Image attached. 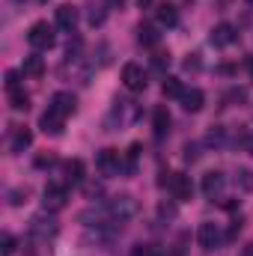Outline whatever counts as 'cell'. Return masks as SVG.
I'll use <instances>...</instances> for the list:
<instances>
[{
    "label": "cell",
    "instance_id": "obj_1",
    "mask_svg": "<svg viewBox=\"0 0 253 256\" xmlns=\"http://www.w3.org/2000/svg\"><path fill=\"white\" fill-rule=\"evenodd\" d=\"M137 212H140V206H137V200L128 196V194H120V196L108 200V206H104V214H108L110 220H116V224H122V220H128V218H134Z\"/></svg>",
    "mask_w": 253,
    "mask_h": 256
},
{
    "label": "cell",
    "instance_id": "obj_2",
    "mask_svg": "<svg viewBox=\"0 0 253 256\" xmlns=\"http://www.w3.org/2000/svg\"><path fill=\"white\" fill-rule=\"evenodd\" d=\"M27 42H30L36 51H48V48H54V42H57L54 27H51L48 21H36V24L30 27V33H27Z\"/></svg>",
    "mask_w": 253,
    "mask_h": 256
},
{
    "label": "cell",
    "instance_id": "obj_3",
    "mask_svg": "<svg viewBox=\"0 0 253 256\" xmlns=\"http://www.w3.org/2000/svg\"><path fill=\"white\" fill-rule=\"evenodd\" d=\"M196 242H200V248H202V250H218V248H220V242H224V232H220V226H218V224L206 220V224H200V230H196Z\"/></svg>",
    "mask_w": 253,
    "mask_h": 256
},
{
    "label": "cell",
    "instance_id": "obj_4",
    "mask_svg": "<svg viewBox=\"0 0 253 256\" xmlns=\"http://www.w3.org/2000/svg\"><path fill=\"white\" fill-rule=\"evenodd\" d=\"M96 167H98L102 176L110 179V176H120V170H122V158H120L116 149H102L98 158H96Z\"/></svg>",
    "mask_w": 253,
    "mask_h": 256
},
{
    "label": "cell",
    "instance_id": "obj_5",
    "mask_svg": "<svg viewBox=\"0 0 253 256\" xmlns=\"http://www.w3.org/2000/svg\"><path fill=\"white\" fill-rule=\"evenodd\" d=\"M122 84H126V90L131 92H140V90H146V68L140 63H126L122 66Z\"/></svg>",
    "mask_w": 253,
    "mask_h": 256
},
{
    "label": "cell",
    "instance_id": "obj_6",
    "mask_svg": "<svg viewBox=\"0 0 253 256\" xmlns=\"http://www.w3.org/2000/svg\"><path fill=\"white\" fill-rule=\"evenodd\" d=\"M66 202H68V191H66V185H48L45 191H42V206H45V212H60L66 208Z\"/></svg>",
    "mask_w": 253,
    "mask_h": 256
},
{
    "label": "cell",
    "instance_id": "obj_7",
    "mask_svg": "<svg viewBox=\"0 0 253 256\" xmlns=\"http://www.w3.org/2000/svg\"><path fill=\"white\" fill-rule=\"evenodd\" d=\"M167 188H170V194H173V200H179V202L190 200V194H194L190 176H185V173H170V179H167Z\"/></svg>",
    "mask_w": 253,
    "mask_h": 256
},
{
    "label": "cell",
    "instance_id": "obj_8",
    "mask_svg": "<svg viewBox=\"0 0 253 256\" xmlns=\"http://www.w3.org/2000/svg\"><path fill=\"white\" fill-rule=\"evenodd\" d=\"M30 232H33L36 242H48V238L57 236V220H54V218H33Z\"/></svg>",
    "mask_w": 253,
    "mask_h": 256
},
{
    "label": "cell",
    "instance_id": "obj_9",
    "mask_svg": "<svg viewBox=\"0 0 253 256\" xmlns=\"http://www.w3.org/2000/svg\"><path fill=\"white\" fill-rule=\"evenodd\" d=\"M74 104H78L74 96L66 92V90H60V92L51 96V104H48V108H51L54 114H60V116H72V114H74Z\"/></svg>",
    "mask_w": 253,
    "mask_h": 256
},
{
    "label": "cell",
    "instance_id": "obj_10",
    "mask_svg": "<svg viewBox=\"0 0 253 256\" xmlns=\"http://www.w3.org/2000/svg\"><path fill=\"white\" fill-rule=\"evenodd\" d=\"M224 185H226V176H224L220 170H212V173H206V176H202V194H206L208 200L220 196Z\"/></svg>",
    "mask_w": 253,
    "mask_h": 256
},
{
    "label": "cell",
    "instance_id": "obj_11",
    "mask_svg": "<svg viewBox=\"0 0 253 256\" xmlns=\"http://www.w3.org/2000/svg\"><path fill=\"white\" fill-rule=\"evenodd\" d=\"M208 42L214 45V48H226V45H232L236 42V27L232 24H218L214 30H212V36H208Z\"/></svg>",
    "mask_w": 253,
    "mask_h": 256
},
{
    "label": "cell",
    "instance_id": "obj_12",
    "mask_svg": "<svg viewBox=\"0 0 253 256\" xmlns=\"http://www.w3.org/2000/svg\"><path fill=\"white\" fill-rule=\"evenodd\" d=\"M152 128H155V137L158 140H164L167 134H170V110L161 104V108H155V114H152Z\"/></svg>",
    "mask_w": 253,
    "mask_h": 256
},
{
    "label": "cell",
    "instance_id": "obj_13",
    "mask_svg": "<svg viewBox=\"0 0 253 256\" xmlns=\"http://www.w3.org/2000/svg\"><path fill=\"white\" fill-rule=\"evenodd\" d=\"M63 173H66V185H80V182H84L86 167H84V161H80V158H72V161H66V164H63Z\"/></svg>",
    "mask_w": 253,
    "mask_h": 256
},
{
    "label": "cell",
    "instance_id": "obj_14",
    "mask_svg": "<svg viewBox=\"0 0 253 256\" xmlns=\"http://www.w3.org/2000/svg\"><path fill=\"white\" fill-rule=\"evenodd\" d=\"M63 126H66V116H60V114H54L51 108L42 114V120H39V128L45 131V134H60L63 131Z\"/></svg>",
    "mask_w": 253,
    "mask_h": 256
},
{
    "label": "cell",
    "instance_id": "obj_15",
    "mask_svg": "<svg viewBox=\"0 0 253 256\" xmlns=\"http://www.w3.org/2000/svg\"><path fill=\"white\" fill-rule=\"evenodd\" d=\"M182 108L188 110V114H196V110H202V102H206V96H202V90H196V86H190L182 92Z\"/></svg>",
    "mask_w": 253,
    "mask_h": 256
},
{
    "label": "cell",
    "instance_id": "obj_16",
    "mask_svg": "<svg viewBox=\"0 0 253 256\" xmlns=\"http://www.w3.org/2000/svg\"><path fill=\"white\" fill-rule=\"evenodd\" d=\"M57 27H63L68 33L78 27V9H74L72 3H63V6L57 9Z\"/></svg>",
    "mask_w": 253,
    "mask_h": 256
},
{
    "label": "cell",
    "instance_id": "obj_17",
    "mask_svg": "<svg viewBox=\"0 0 253 256\" xmlns=\"http://www.w3.org/2000/svg\"><path fill=\"white\" fill-rule=\"evenodd\" d=\"M137 42H140L143 48H155V45L161 42V33H158L152 24H140V27H137Z\"/></svg>",
    "mask_w": 253,
    "mask_h": 256
},
{
    "label": "cell",
    "instance_id": "obj_18",
    "mask_svg": "<svg viewBox=\"0 0 253 256\" xmlns=\"http://www.w3.org/2000/svg\"><path fill=\"white\" fill-rule=\"evenodd\" d=\"M30 143H33V134H30V128H18V131L12 134V143H9V149L18 155V152H24Z\"/></svg>",
    "mask_w": 253,
    "mask_h": 256
},
{
    "label": "cell",
    "instance_id": "obj_19",
    "mask_svg": "<svg viewBox=\"0 0 253 256\" xmlns=\"http://www.w3.org/2000/svg\"><path fill=\"white\" fill-rule=\"evenodd\" d=\"M21 68H24V74H27V78H42V74H45V60H42L39 54H30V57L24 60Z\"/></svg>",
    "mask_w": 253,
    "mask_h": 256
},
{
    "label": "cell",
    "instance_id": "obj_20",
    "mask_svg": "<svg viewBox=\"0 0 253 256\" xmlns=\"http://www.w3.org/2000/svg\"><path fill=\"white\" fill-rule=\"evenodd\" d=\"M158 21H161L164 27H173V24L179 21V9H176L173 3H161V6H158Z\"/></svg>",
    "mask_w": 253,
    "mask_h": 256
},
{
    "label": "cell",
    "instance_id": "obj_21",
    "mask_svg": "<svg viewBox=\"0 0 253 256\" xmlns=\"http://www.w3.org/2000/svg\"><path fill=\"white\" fill-rule=\"evenodd\" d=\"M161 92H164L167 98H182L185 86H182V80H179V78H167V80H164V86H161Z\"/></svg>",
    "mask_w": 253,
    "mask_h": 256
},
{
    "label": "cell",
    "instance_id": "obj_22",
    "mask_svg": "<svg viewBox=\"0 0 253 256\" xmlns=\"http://www.w3.org/2000/svg\"><path fill=\"white\" fill-rule=\"evenodd\" d=\"M206 143H208V146H226V128H224V126H214L212 131H208Z\"/></svg>",
    "mask_w": 253,
    "mask_h": 256
},
{
    "label": "cell",
    "instance_id": "obj_23",
    "mask_svg": "<svg viewBox=\"0 0 253 256\" xmlns=\"http://www.w3.org/2000/svg\"><path fill=\"white\" fill-rule=\"evenodd\" d=\"M9 98H12V108H15V110H27V108H30V104H27L30 98H27V92H24V90L9 92Z\"/></svg>",
    "mask_w": 253,
    "mask_h": 256
},
{
    "label": "cell",
    "instance_id": "obj_24",
    "mask_svg": "<svg viewBox=\"0 0 253 256\" xmlns=\"http://www.w3.org/2000/svg\"><path fill=\"white\" fill-rule=\"evenodd\" d=\"M104 18H108L104 6H92V12H90V24H92V27H98V24H104Z\"/></svg>",
    "mask_w": 253,
    "mask_h": 256
},
{
    "label": "cell",
    "instance_id": "obj_25",
    "mask_svg": "<svg viewBox=\"0 0 253 256\" xmlns=\"http://www.w3.org/2000/svg\"><path fill=\"white\" fill-rule=\"evenodd\" d=\"M15 90H21L18 72H6V92H15Z\"/></svg>",
    "mask_w": 253,
    "mask_h": 256
},
{
    "label": "cell",
    "instance_id": "obj_26",
    "mask_svg": "<svg viewBox=\"0 0 253 256\" xmlns=\"http://www.w3.org/2000/svg\"><path fill=\"white\" fill-rule=\"evenodd\" d=\"M238 185H242L244 191H253V173L250 170H238Z\"/></svg>",
    "mask_w": 253,
    "mask_h": 256
},
{
    "label": "cell",
    "instance_id": "obj_27",
    "mask_svg": "<svg viewBox=\"0 0 253 256\" xmlns=\"http://www.w3.org/2000/svg\"><path fill=\"white\" fill-rule=\"evenodd\" d=\"M131 256H158V250L149 248V244H137V248L131 250Z\"/></svg>",
    "mask_w": 253,
    "mask_h": 256
},
{
    "label": "cell",
    "instance_id": "obj_28",
    "mask_svg": "<svg viewBox=\"0 0 253 256\" xmlns=\"http://www.w3.org/2000/svg\"><path fill=\"white\" fill-rule=\"evenodd\" d=\"M3 254H6V256L15 254V238H12L9 232H3Z\"/></svg>",
    "mask_w": 253,
    "mask_h": 256
},
{
    "label": "cell",
    "instance_id": "obj_29",
    "mask_svg": "<svg viewBox=\"0 0 253 256\" xmlns=\"http://www.w3.org/2000/svg\"><path fill=\"white\" fill-rule=\"evenodd\" d=\"M152 66H155V68H164V66H170V54H155Z\"/></svg>",
    "mask_w": 253,
    "mask_h": 256
},
{
    "label": "cell",
    "instance_id": "obj_30",
    "mask_svg": "<svg viewBox=\"0 0 253 256\" xmlns=\"http://www.w3.org/2000/svg\"><path fill=\"white\" fill-rule=\"evenodd\" d=\"M242 146H244V152L253 155V134H244V137H242Z\"/></svg>",
    "mask_w": 253,
    "mask_h": 256
},
{
    "label": "cell",
    "instance_id": "obj_31",
    "mask_svg": "<svg viewBox=\"0 0 253 256\" xmlns=\"http://www.w3.org/2000/svg\"><path fill=\"white\" fill-rule=\"evenodd\" d=\"M185 68H188V72H190V68H194V72L200 68V60H196V54H190L188 60H185Z\"/></svg>",
    "mask_w": 253,
    "mask_h": 256
},
{
    "label": "cell",
    "instance_id": "obj_32",
    "mask_svg": "<svg viewBox=\"0 0 253 256\" xmlns=\"http://www.w3.org/2000/svg\"><path fill=\"white\" fill-rule=\"evenodd\" d=\"M158 212H161L164 218H173V214H176V208H173V206H167V202H161V208H158Z\"/></svg>",
    "mask_w": 253,
    "mask_h": 256
},
{
    "label": "cell",
    "instance_id": "obj_33",
    "mask_svg": "<svg viewBox=\"0 0 253 256\" xmlns=\"http://www.w3.org/2000/svg\"><path fill=\"white\" fill-rule=\"evenodd\" d=\"M185 161H196V146H185Z\"/></svg>",
    "mask_w": 253,
    "mask_h": 256
},
{
    "label": "cell",
    "instance_id": "obj_34",
    "mask_svg": "<svg viewBox=\"0 0 253 256\" xmlns=\"http://www.w3.org/2000/svg\"><path fill=\"white\" fill-rule=\"evenodd\" d=\"M128 0H104V6H110V9H126Z\"/></svg>",
    "mask_w": 253,
    "mask_h": 256
},
{
    "label": "cell",
    "instance_id": "obj_35",
    "mask_svg": "<svg viewBox=\"0 0 253 256\" xmlns=\"http://www.w3.org/2000/svg\"><path fill=\"white\" fill-rule=\"evenodd\" d=\"M12 206H21V191H12Z\"/></svg>",
    "mask_w": 253,
    "mask_h": 256
},
{
    "label": "cell",
    "instance_id": "obj_36",
    "mask_svg": "<svg viewBox=\"0 0 253 256\" xmlns=\"http://www.w3.org/2000/svg\"><path fill=\"white\" fill-rule=\"evenodd\" d=\"M242 256H253V244H248V248L242 250Z\"/></svg>",
    "mask_w": 253,
    "mask_h": 256
},
{
    "label": "cell",
    "instance_id": "obj_37",
    "mask_svg": "<svg viewBox=\"0 0 253 256\" xmlns=\"http://www.w3.org/2000/svg\"><path fill=\"white\" fill-rule=\"evenodd\" d=\"M137 3H140V6H149V3H152V0H137Z\"/></svg>",
    "mask_w": 253,
    "mask_h": 256
},
{
    "label": "cell",
    "instance_id": "obj_38",
    "mask_svg": "<svg viewBox=\"0 0 253 256\" xmlns=\"http://www.w3.org/2000/svg\"><path fill=\"white\" fill-rule=\"evenodd\" d=\"M248 66H250V78H253V57H250V60H248Z\"/></svg>",
    "mask_w": 253,
    "mask_h": 256
},
{
    "label": "cell",
    "instance_id": "obj_39",
    "mask_svg": "<svg viewBox=\"0 0 253 256\" xmlns=\"http://www.w3.org/2000/svg\"><path fill=\"white\" fill-rule=\"evenodd\" d=\"M248 3H253V0H248Z\"/></svg>",
    "mask_w": 253,
    "mask_h": 256
},
{
    "label": "cell",
    "instance_id": "obj_40",
    "mask_svg": "<svg viewBox=\"0 0 253 256\" xmlns=\"http://www.w3.org/2000/svg\"><path fill=\"white\" fill-rule=\"evenodd\" d=\"M42 3H45V0H42Z\"/></svg>",
    "mask_w": 253,
    "mask_h": 256
}]
</instances>
